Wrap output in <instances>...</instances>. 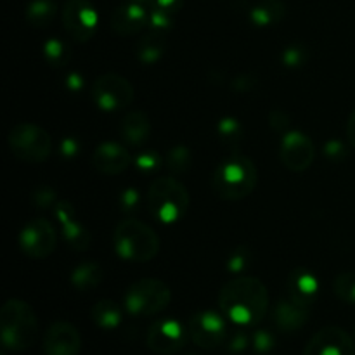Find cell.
Listing matches in <instances>:
<instances>
[{
  "label": "cell",
  "mask_w": 355,
  "mask_h": 355,
  "mask_svg": "<svg viewBox=\"0 0 355 355\" xmlns=\"http://www.w3.org/2000/svg\"><path fill=\"white\" fill-rule=\"evenodd\" d=\"M80 349H82V336H80L78 329L69 322H54L45 331V355H78Z\"/></svg>",
  "instance_id": "9a60e30c"
},
{
  "label": "cell",
  "mask_w": 355,
  "mask_h": 355,
  "mask_svg": "<svg viewBox=\"0 0 355 355\" xmlns=\"http://www.w3.org/2000/svg\"><path fill=\"white\" fill-rule=\"evenodd\" d=\"M180 6H182V0H155L156 9H162L170 14H175L180 9Z\"/></svg>",
  "instance_id": "60d3db41"
},
{
  "label": "cell",
  "mask_w": 355,
  "mask_h": 355,
  "mask_svg": "<svg viewBox=\"0 0 355 355\" xmlns=\"http://www.w3.org/2000/svg\"><path fill=\"white\" fill-rule=\"evenodd\" d=\"M284 12L286 7L281 0H260L250 9L248 17L255 26L269 28L279 23L284 17Z\"/></svg>",
  "instance_id": "7402d4cb"
},
{
  "label": "cell",
  "mask_w": 355,
  "mask_h": 355,
  "mask_svg": "<svg viewBox=\"0 0 355 355\" xmlns=\"http://www.w3.org/2000/svg\"><path fill=\"white\" fill-rule=\"evenodd\" d=\"M92 321L103 329H116L123 321V309L113 300H101L92 307Z\"/></svg>",
  "instance_id": "d4e9b609"
},
{
  "label": "cell",
  "mask_w": 355,
  "mask_h": 355,
  "mask_svg": "<svg viewBox=\"0 0 355 355\" xmlns=\"http://www.w3.org/2000/svg\"><path fill=\"white\" fill-rule=\"evenodd\" d=\"M55 231L45 218H33L19 232V248L30 259H45L55 250Z\"/></svg>",
  "instance_id": "7c38bea8"
},
{
  "label": "cell",
  "mask_w": 355,
  "mask_h": 355,
  "mask_svg": "<svg viewBox=\"0 0 355 355\" xmlns=\"http://www.w3.org/2000/svg\"><path fill=\"white\" fill-rule=\"evenodd\" d=\"M38 321L30 304L23 300H7L0 311V336L7 350L24 352L35 343Z\"/></svg>",
  "instance_id": "3957f363"
},
{
  "label": "cell",
  "mask_w": 355,
  "mask_h": 355,
  "mask_svg": "<svg viewBox=\"0 0 355 355\" xmlns=\"http://www.w3.org/2000/svg\"><path fill=\"white\" fill-rule=\"evenodd\" d=\"M309 321V307L297 304L295 300L281 298L272 311V322L284 333H293L304 328Z\"/></svg>",
  "instance_id": "ffe728a7"
},
{
  "label": "cell",
  "mask_w": 355,
  "mask_h": 355,
  "mask_svg": "<svg viewBox=\"0 0 355 355\" xmlns=\"http://www.w3.org/2000/svg\"><path fill=\"white\" fill-rule=\"evenodd\" d=\"M322 151H324L326 158L333 163L343 162L349 156V149H347V146L342 141H328L324 148H322Z\"/></svg>",
  "instance_id": "d590c367"
},
{
  "label": "cell",
  "mask_w": 355,
  "mask_h": 355,
  "mask_svg": "<svg viewBox=\"0 0 355 355\" xmlns=\"http://www.w3.org/2000/svg\"><path fill=\"white\" fill-rule=\"evenodd\" d=\"M92 163L101 173L106 175H120L132 163L130 153L116 142H103L96 148L92 155Z\"/></svg>",
  "instance_id": "e0dca14e"
},
{
  "label": "cell",
  "mask_w": 355,
  "mask_h": 355,
  "mask_svg": "<svg viewBox=\"0 0 355 355\" xmlns=\"http://www.w3.org/2000/svg\"><path fill=\"white\" fill-rule=\"evenodd\" d=\"M189 329L173 318L159 319L149 328L146 343L156 354L172 355L180 352L189 342Z\"/></svg>",
  "instance_id": "9c48e42d"
},
{
  "label": "cell",
  "mask_w": 355,
  "mask_h": 355,
  "mask_svg": "<svg viewBox=\"0 0 355 355\" xmlns=\"http://www.w3.org/2000/svg\"><path fill=\"white\" fill-rule=\"evenodd\" d=\"M172 291L168 284L159 279H141L125 291V312L134 318L156 315L168 307Z\"/></svg>",
  "instance_id": "8992f818"
},
{
  "label": "cell",
  "mask_w": 355,
  "mask_h": 355,
  "mask_svg": "<svg viewBox=\"0 0 355 355\" xmlns=\"http://www.w3.org/2000/svg\"><path fill=\"white\" fill-rule=\"evenodd\" d=\"M44 58L52 68H62L69 62V49L59 38H49L44 44Z\"/></svg>",
  "instance_id": "4316f807"
},
{
  "label": "cell",
  "mask_w": 355,
  "mask_h": 355,
  "mask_svg": "<svg viewBox=\"0 0 355 355\" xmlns=\"http://www.w3.org/2000/svg\"><path fill=\"white\" fill-rule=\"evenodd\" d=\"M347 139H349L350 146L355 148V110L350 113L349 121H347Z\"/></svg>",
  "instance_id": "7bdbcfd3"
},
{
  "label": "cell",
  "mask_w": 355,
  "mask_h": 355,
  "mask_svg": "<svg viewBox=\"0 0 355 355\" xmlns=\"http://www.w3.org/2000/svg\"><path fill=\"white\" fill-rule=\"evenodd\" d=\"M276 343V336L270 331H267V329H259V331H255L252 335V349L253 352L259 355L272 352Z\"/></svg>",
  "instance_id": "1f68e13d"
},
{
  "label": "cell",
  "mask_w": 355,
  "mask_h": 355,
  "mask_svg": "<svg viewBox=\"0 0 355 355\" xmlns=\"http://www.w3.org/2000/svg\"><path fill=\"white\" fill-rule=\"evenodd\" d=\"M55 10L54 0H31L26 7V19L31 26L45 28L55 17Z\"/></svg>",
  "instance_id": "484cf974"
},
{
  "label": "cell",
  "mask_w": 355,
  "mask_h": 355,
  "mask_svg": "<svg viewBox=\"0 0 355 355\" xmlns=\"http://www.w3.org/2000/svg\"><path fill=\"white\" fill-rule=\"evenodd\" d=\"M220 312L241 328L257 326L269 309V291L266 284L253 276H236L218 295Z\"/></svg>",
  "instance_id": "6da1fadb"
},
{
  "label": "cell",
  "mask_w": 355,
  "mask_h": 355,
  "mask_svg": "<svg viewBox=\"0 0 355 355\" xmlns=\"http://www.w3.org/2000/svg\"><path fill=\"white\" fill-rule=\"evenodd\" d=\"M92 99L103 111L125 110L134 101V87L125 76L106 73L94 82Z\"/></svg>",
  "instance_id": "ba28073f"
},
{
  "label": "cell",
  "mask_w": 355,
  "mask_h": 355,
  "mask_svg": "<svg viewBox=\"0 0 355 355\" xmlns=\"http://www.w3.org/2000/svg\"><path fill=\"white\" fill-rule=\"evenodd\" d=\"M9 148L24 163H44L52 153V139L35 123H17L9 132Z\"/></svg>",
  "instance_id": "52a82bcc"
},
{
  "label": "cell",
  "mask_w": 355,
  "mask_h": 355,
  "mask_svg": "<svg viewBox=\"0 0 355 355\" xmlns=\"http://www.w3.org/2000/svg\"><path fill=\"white\" fill-rule=\"evenodd\" d=\"M151 120H149L148 114L141 110L128 111V113L125 114L120 127L121 137H123L130 146L144 144L149 139V135H151Z\"/></svg>",
  "instance_id": "44dd1931"
},
{
  "label": "cell",
  "mask_w": 355,
  "mask_h": 355,
  "mask_svg": "<svg viewBox=\"0 0 355 355\" xmlns=\"http://www.w3.org/2000/svg\"><path fill=\"white\" fill-rule=\"evenodd\" d=\"M248 347H252V335H248L245 331H238L227 340L229 354H243Z\"/></svg>",
  "instance_id": "8d00e7d4"
},
{
  "label": "cell",
  "mask_w": 355,
  "mask_h": 355,
  "mask_svg": "<svg viewBox=\"0 0 355 355\" xmlns=\"http://www.w3.org/2000/svg\"><path fill=\"white\" fill-rule=\"evenodd\" d=\"M149 16L146 12L144 7L139 2H128L121 3L116 9L113 10V16H111V28L116 31L118 35H130L139 33L142 28L148 24Z\"/></svg>",
  "instance_id": "d6986e66"
},
{
  "label": "cell",
  "mask_w": 355,
  "mask_h": 355,
  "mask_svg": "<svg viewBox=\"0 0 355 355\" xmlns=\"http://www.w3.org/2000/svg\"><path fill=\"white\" fill-rule=\"evenodd\" d=\"M134 2H146V0H134Z\"/></svg>",
  "instance_id": "ee69618b"
},
{
  "label": "cell",
  "mask_w": 355,
  "mask_h": 355,
  "mask_svg": "<svg viewBox=\"0 0 355 355\" xmlns=\"http://www.w3.org/2000/svg\"><path fill=\"white\" fill-rule=\"evenodd\" d=\"M54 214L58 217L59 224H61L62 236H64V241L68 243L69 248L75 250V252H83L90 246V232L82 222L76 218L75 210L69 203H58L54 207Z\"/></svg>",
  "instance_id": "2e32d148"
},
{
  "label": "cell",
  "mask_w": 355,
  "mask_h": 355,
  "mask_svg": "<svg viewBox=\"0 0 355 355\" xmlns=\"http://www.w3.org/2000/svg\"><path fill=\"white\" fill-rule=\"evenodd\" d=\"M135 168L139 170L144 175H149V173L158 172L159 166H162V156L156 151H142L141 155H137L135 158Z\"/></svg>",
  "instance_id": "4dcf8cb0"
},
{
  "label": "cell",
  "mask_w": 355,
  "mask_h": 355,
  "mask_svg": "<svg viewBox=\"0 0 355 355\" xmlns=\"http://www.w3.org/2000/svg\"><path fill=\"white\" fill-rule=\"evenodd\" d=\"M187 355H196V354H187Z\"/></svg>",
  "instance_id": "f6af8a7d"
},
{
  "label": "cell",
  "mask_w": 355,
  "mask_h": 355,
  "mask_svg": "<svg viewBox=\"0 0 355 355\" xmlns=\"http://www.w3.org/2000/svg\"><path fill=\"white\" fill-rule=\"evenodd\" d=\"M304 355H355V345L342 328L328 326L312 336Z\"/></svg>",
  "instance_id": "5bb4252c"
},
{
  "label": "cell",
  "mask_w": 355,
  "mask_h": 355,
  "mask_svg": "<svg viewBox=\"0 0 355 355\" xmlns=\"http://www.w3.org/2000/svg\"><path fill=\"white\" fill-rule=\"evenodd\" d=\"M191 340L198 347L205 350H214L220 347L227 338V324H225V315L218 314L215 311H201L196 312L189 319Z\"/></svg>",
  "instance_id": "30bf717a"
},
{
  "label": "cell",
  "mask_w": 355,
  "mask_h": 355,
  "mask_svg": "<svg viewBox=\"0 0 355 355\" xmlns=\"http://www.w3.org/2000/svg\"><path fill=\"white\" fill-rule=\"evenodd\" d=\"M59 153H61L62 158H66V159L76 158L80 153V142L73 137L62 139L61 144H59Z\"/></svg>",
  "instance_id": "ab89813d"
},
{
  "label": "cell",
  "mask_w": 355,
  "mask_h": 355,
  "mask_svg": "<svg viewBox=\"0 0 355 355\" xmlns=\"http://www.w3.org/2000/svg\"><path fill=\"white\" fill-rule=\"evenodd\" d=\"M114 252L121 260L144 263L155 259L159 252L156 232L137 218H125L113 232Z\"/></svg>",
  "instance_id": "277c9868"
},
{
  "label": "cell",
  "mask_w": 355,
  "mask_h": 355,
  "mask_svg": "<svg viewBox=\"0 0 355 355\" xmlns=\"http://www.w3.org/2000/svg\"><path fill=\"white\" fill-rule=\"evenodd\" d=\"M35 207L38 208H47L51 205H55V193L51 187H38L33 194Z\"/></svg>",
  "instance_id": "74e56055"
},
{
  "label": "cell",
  "mask_w": 355,
  "mask_h": 355,
  "mask_svg": "<svg viewBox=\"0 0 355 355\" xmlns=\"http://www.w3.org/2000/svg\"><path fill=\"white\" fill-rule=\"evenodd\" d=\"M279 156L288 170L304 172L314 163L315 148L307 135L298 130H291L286 132L281 139Z\"/></svg>",
  "instance_id": "4fadbf2b"
},
{
  "label": "cell",
  "mask_w": 355,
  "mask_h": 355,
  "mask_svg": "<svg viewBox=\"0 0 355 355\" xmlns=\"http://www.w3.org/2000/svg\"><path fill=\"white\" fill-rule=\"evenodd\" d=\"M250 266H252V253H250V250L245 248V246L236 248L234 252L229 255L227 263H225L229 272L234 274V276H243V274L250 269Z\"/></svg>",
  "instance_id": "f1b7e54d"
},
{
  "label": "cell",
  "mask_w": 355,
  "mask_h": 355,
  "mask_svg": "<svg viewBox=\"0 0 355 355\" xmlns=\"http://www.w3.org/2000/svg\"><path fill=\"white\" fill-rule=\"evenodd\" d=\"M307 61V52L298 45H291L283 52V64L288 68H300Z\"/></svg>",
  "instance_id": "836d02e7"
},
{
  "label": "cell",
  "mask_w": 355,
  "mask_h": 355,
  "mask_svg": "<svg viewBox=\"0 0 355 355\" xmlns=\"http://www.w3.org/2000/svg\"><path fill=\"white\" fill-rule=\"evenodd\" d=\"M173 23V14L165 12L162 9H153V12L149 14V24H151L153 31H166Z\"/></svg>",
  "instance_id": "e575fe53"
},
{
  "label": "cell",
  "mask_w": 355,
  "mask_h": 355,
  "mask_svg": "<svg viewBox=\"0 0 355 355\" xmlns=\"http://www.w3.org/2000/svg\"><path fill=\"white\" fill-rule=\"evenodd\" d=\"M335 293L345 304L355 305V272H342L335 279Z\"/></svg>",
  "instance_id": "83f0119b"
},
{
  "label": "cell",
  "mask_w": 355,
  "mask_h": 355,
  "mask_svg": "<svg viewBox=\"0 0 355 355\" xmlns=\"http://www.w3.org/2000/svg\"><path fill=\"white\" fill-rule=\"evenodd\" d=\"M103 277L104 272L101 263L90 262L89 260V262L80 263V266L73 270L69 281H71V284L78 291H90L94 290V288L99 286Z\"/></svg>",
  "instance_id": "603a6c76"
},
{
  "label": "cell",
  "mask_w": 355,
  "mask_h": 355,
  "mask_svg": "<svg viewBox=\"0 0 355 355\" xmlns=\"http://www.w3.org/2000/svg\"><path fill=\"white\" fill-rule=\"evenodd\" d=\"M286 286L288 297L309 309L314 304L315 298L319 297V290H321V283H319L318 276L311 270L304 269V267L291 270L290 276H288Z\"/></svg>",
  "instance_id": "ac0fdd59"
},
{
  "label": "cell",
  "mask_w": 355,
  "mask_h": 355,
  "mask_svg": "<svg viewBox=\"0 0 355 355\" xmlns=\"http://www.w3.org/2000/svg\"><path fill=\"white\" fill-rule=\"evenodd\" d=\"M166 51V40L162 31H151L141 38L137 47V58L142 64H155Z\"/></svg>",
  "instance_id": "cb8c5ba5"
},
{
  "label": "cell",
  "mask_w": 355,
  "mask_h": 355,
  "mask_svg": "<svg viewBox=\"0 0 355 355\" xmlns=\"http://www.w3.org/2000/svg\"><path fill=\"white\" fill-rule=\"evenodd\" d=\"M259 172L250 158L234 155L225 158L211 177V189L225 201H239L255 191Z\"/></svg>",
  "instance_id": "7a4b0ae2"
},
{
  "label": "cell",
  "mask_w": 355,
  "mask_h": 355,
  "mask_svg": "<svg viewBox=\"0 0 355 355\" xmlns=\"http://www.w3.org/2000/svg\"><path fill=\"white\" fill-rule=\"evenodd\" d=\"M166 166L172 173H182L191 166V151L186 146H175L166 155Z\"/></svg>",
  "instance_id": "f546056e"
},
{
  "label": "cell",
  "mask_w": 355,
  "mask_h": 355,
  "mask_svg": "<svg viewBox=\"0 0 355 355\" xmlns=\"http://www.w3.org/2000/svg\"><path fill=\"white\" fill-rule=\"evenodd\" d=\"M218 134L225 142H236L243 137L241 123L236 118H222L218 121Z\"/></svg>",
  "instance_id": "d6a6232c"
},
{
  "label": "cell",
  "mask_w": 355,
  "mask_h": 355,
  "mask_svg": "<svg viewBox=\"0 0 355 355\" xmlns=\"http://www.w3.org/2000/svg\"><path fill=\"white\" fill-rule=\"evenodd\" d=\"M83 85H85V82H83V78L78 73H69L66 76V87H68L69 92H80L83 89Z\"/></svg>",
  "instance_id": "b9f144b4"
},
{
  "label": "cell",
  "mask_w": 355,
  "mask_h": 355,
  "mask_svg": "<svg viewBox=\"0 0 355 355\" xmlns=\"http://www.w3.org/2000/svg\"><path fill=\"white\" fill-rule=\"evenodd\" d=\"M62 24L75 40L87 42L96 35L99 14L89 0H68L62 9Z\"/></svg>",
  "instance_id": "8fae6325"
},
{
  "label": "cell",
  "mask_w": 355,
  "mask_h": 355,
  "mask_svg": "<svg viewBox=\"0 0 355 355\" xmlns=\"http://www.w3.org/2000/svg\"><path fill=\"white\" fill-rule=\"evenodd\" d=\"M139 201H141V194L137 193V189L134 187H128V189H123L120 198V205H121V210L125 211H132L137 208Z\"/></svg>",
  "instance_id": "f35d334b"
},
{
  "label": "cell",
  "mask_w": 355,
  "mask_h": 355,
  "mask_svg": "<svg viewBox=\"0 0 355 355\" xmlns=\"http://www.w3.org/2000/svg\"><path fill=\"white\" fill-rule=\"evenodd\" d=\"M149 211L158 222L177 224L189 208V193L175 177H156L148 191Z\"/></svg>",
  "instance_id": "5b68a950"
}]
</instances>
